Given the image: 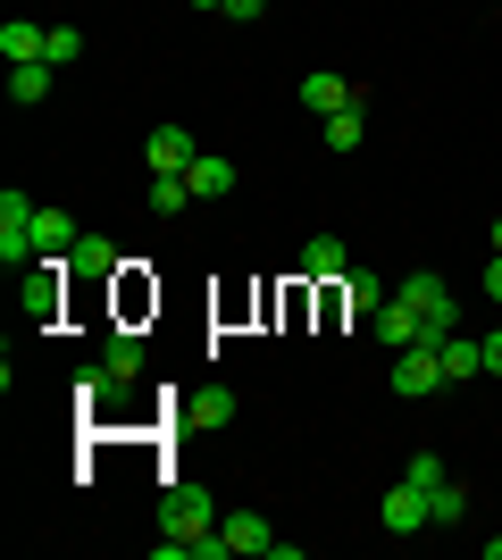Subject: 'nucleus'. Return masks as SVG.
Masks as SVG:
<instances>
[{"instance_id":"nucleus-15","label":"nucleus","mask_w":502,"mask_h":560,"mask_svg":"<svg viewBox=\"0 0 502 560\" xmlns=\"http://www.w3.org/2000/svg\"><path fill=\"white\" fill-rule=\"evenodd\" d=\"M101 369L118 376V385H135V376H143V335L109 327V343H101Z\"/></svg>"},{"instance_id":"nucleus-23","label":"nucleus","mask_w":502,"mask_h":560,"mask_svg":"<svg viewBox=\"0 0 502 560\" xmlns=\"http://www.w3.org/2000/svg\"><path fill=\"white\" fill-rule=\"evenodd\" d=\"M402 477H410V486H419V493H435V486H444V477H453V468L435 460V452H410V468H402Z\"/></svg>"},{"instance_id":"nucleus-19","label":"nucleus","mask_w":502,"mask_h":560,"mask_svg":"<svg viewBox=\"0 0 502 560\" xmlns=\"http://www.w3.org/2000/svg\"><path fill=\"white\" fill-rule=\"evenodd\" d=\"M335 293H343V310H352V318H369V310H377V302H385V284H377V277H369V268H352V277L335 284Z\"/></svg>"},{"instance_id":"nucleus-11","label":"nucleus","mask_w":502,"mask_h":560,"mask_svg":"<svg viewBox=\"0 0 502 560\" xmlns=\"http://www.w3.org/2000/svg\"><path fill=\"white\" fill-rule=\"evenodd\" d=\"M435 360H444V385L486 376V343H478V335H444V343H435Z\"/></svg>"},{"instance_id":"nucleus-28","label":"nucleus","mask_w":502,"mask_h":560,"mask_svg":"<svg viewBox=\"0 0 502 560\" xmlns=\"http://www.w3.org/2000/svg\"><path fill=\"white\" fill-rule=\"evenodd\" d=\"M486 560H502V536H486Z\"/></svg>"},{"instance_id":"nucleus-22","label":"nucleus","mask_w":502,"mask_h":560,"mask_svg":"<svg viewBox=\"0 0 502 560\" xmlns=\"http://www.w3.org/2000/svg\"><path fill=\"white\" fill-rule=\"evenodd\" d=\"M84 59V34L75 25H50V43H43V68H75Z\"/></svg>"},{"instance_id":"nucleus-6","label":"nucleus","mask_w":502,"mask_h":560,"mask_svg":"<svg viewBox=\"0 0 502 560\" xmlns=\"http://www.w3.org/2000/svg\"><path fill=\"white\" fill-rule=\"evenodd\" d=\"M192 160H201V142H192L185 126H151V142H143V167H151V176H185Z\"/></svg>"},{"instance_id":"nucleus-18","label":"nucleus","mask_w":502,"mask_h":560,"mask_svg":"<svg viewBox=\"0 0 502 560\" xmlns=\"http://www.w3.org/2000/svg\"><path fill=\"white\" fill-rule=\"evenodd\" d=\"M428 511H435V527H469V486H453V477H444V486L428 493Z\"/></svg>"},{"instance_id":"nucleus-12","label":"nucleus","mask_w":502,"mask_h":560,"mask_svg":"<svg viewBox=\"0 0 502 560\" xmlns=\"http://www.w3.org/2000/svg\"><path fill=\"white\" fill-rule=\"evenodd\" d=\"M43 43H50V25H34V18H9V25H0V59H9V68H34Z\"/></svg>"},{"instance_id":"nucleus-14","label":"nucleus","mask_w":502,"mask_h":560,"mask_svg":"<svg viewBox=\"0 0 502 560\" xmlns=\"http://www.w3.org/2000/svg\"><path fill=\"white\" fill-rule=\"evenodd\" d=\"M68 268H75V277H118L126 259H118V243H109V234H75Z\"/></svg>"},{"instance_id":"nucleus-4","label":"nucleus","mask_w":502,"mask_h":560,"mask_svg":"<svg viewBox=\"0 0 502 560\" xmlns=\"http://www.w3.org/2000/svg\"><path fill=\"white\" fill-rule=\"evenodd\" d=\"M369 335H377L385 351H410V343H428V327H419V310H410L402 293H385V302L369 310Z\"/></svg>"},{"instance_id":"nucleus-10","label":"nucleus","mask_w":502,"mask_h":560,"mask_svg":"<svg viewBox=\"0 0 502 560\" xmlns=\"http://www.w3.org/2000/svg\"><path fill=\"white\" fill-rule=\"evenodd\" d=\"M68 252H75V218L34 201V259H68Z\"/></svg>"},{"instance_id":"nucleus-7","label":"nucleus","mask_w":502,"mask_h":560,"mask_svg":"<svg viewBox=\"0 0 502 560\" xmlns=\"http://www.w3.org/2000/svg\"><path fill=\"white\" fill-rule=\"evenodd\" d=\"M352 101H360V84H352V75H335V68L302 75V109H311V117H335V109H352Z\"/></svg>"},{"instance_id":"nucleus-29","label":"nucleus","mask_w":502,"mask_h":560,"mask_svg":"<svg viewBox=\"0 0 502 560\" xmlns=\"http://www.w3.org/2000/svg\"><path fill=\"white\" fill-rule=\"evenodd\" d=\"M192 9H218V18H226V0H192Z\"/></svg>"},{"instance_id":"nucleus-1","label":"nucleus","mask_w":502,"mask_h":560,"mask_svg":"<svg viewBox=\"0 0 502 560\" xmlns=\"http://www.w3.org/2000/svg\"><path fill=\"white\" fill-rule=\"evenodd\" d=\"M410 310H419V327H428V343H444V335H460V302H453V284L435 277V268H410L402 284H394Z\"/></svg>"},{"instance_id":"nucleus-21","label":"nucleus","mask_w":502,"mask_h":560,"mask_svg":"<svg viewBox=\"0 0 502 560\" xmlns=\"http://www.w3.org/2000/svg\"><path fill=\"white\" fill-rule=\"evenodd\" d=\"M176 210H192V185L185 176H151V218H176Z\"/></svg>"},{"instance_id":"nucleus-2","label":"nucleus","mask_w":502,"mask_h":560,"mask_svg":"<svg viewBox=\"0 0 502 560\" xmlns=\"http://www.w3.org/2000/svg\"><path fill=\"white\" fill-rule=\"evenodd\" d=\"M0 268H34V201L0 192Z\"/></svg>"},{"instance_id":"nucleus-24","label":"nucleus","mask_w":502,"mask_h":560,"mask_svg":"<svg viewBox=\"0 0 502 560\" xmlns=\"http://www.w3.org/2000/svg\"><path fill=\"white\" fill-rule=\"evenodd\" d=\"M486 302L502 310V252H486Z\"/></svg>"},{"instance_id":"nucleus-9","label":"nucleus","mask_w":502,"mask_h":560,"mask_svg":"<svg viewBox=\"0 0 502 560\" xmlns=\"http://www.w3.org/2000/svg\"><path fill=\"white\" fill-rule=\"evenodd\" d=\"M218 527H226V552H260V560H268L277 544H285V536H277V527L260 518V511H226Z\"/></svg>"},{"instance_id":"nucleus-25","label":"nucleus","mask_w":502,"mask_h":560,"mask_svg":"<svg viewBox=\"0 0 502 560\" xmlns=\"http://www.w3.org/2000/svg\"><path fill=\"white\" fill-rule=\"evenodd\" d=\"M226 18H235V25H252V18H268V0H226Z\"/></svg>"},{"instance_id":"nucleus-16","label":"nucleus","mask_w":502,"mask_h":560,"mask_svg":"<svg viewBox=\"0 0 502 560\" xmlns=\"http://www.w3.org/2000/svg\"><path fill=\"white\" fill-rule=\"evenodd\" d=\"M185 419L192 427H226V419H235V394H226V385H192V394H185Z\"/></svg>"},{"instance_id":"nucleus-26","label":"nucleus","mask_w":502,"mask_h":560,"mask_svg":"<svg viewBox=\"0 0 502 560\" xmlns=\"http://www.w3.org/2000/svg\"><path fill=\"white\" fill-rule=\"evenodd\" d=\"M486 376H502V327L486 335Z\"/></svg>"},{"instance_id":"nucleus-27","label":"nucleus","mask_w":502,"mask_h":560,"mask_svg":"<svg viewBox=\"0 0 502 560\" xmlns=\"http://www.w3.org/2000/svg\"><path fill=\"white\" fill-rule=\"evenodd\" d=\"M486 252H502V218H494V226H486Z\"/></svg>"},{"instance_id":"nucleus-13","label":"nucleus","mask_w":502,"mask_h":560,"mask_svg":"<svg viewBox=\"0 0 502 560\" xmlns=\"http://www.w3.org/2000/svg\"><path fill=\"white\" fill-rule=\"evenodd\" d=\"M185 185H192V201H226V192H235V160H218V151H201V160L185 167Z\"/></svg>"},{"instance_id":"nucleus-5","label":"nucleus","mask_w":502,"mask_h":560,"mask_svg":"<svg viewBox=\"0 0 502 560\" xmlns=\"http://www.w3.org/2000/svg\"><path fill=\"white\" fill-rule=\"evenodd\" d=\"M377 518H385V536H428V527H435L428 493L410 486V477H402V486H394V493H385V502H377Z\"/></svg>"},{"instance_id":"nucleus-17","label":"nucleus","mask_w":502,"mask_h":560,"mask_svg":"<svg viewBox=\"0 0 502 560\" xmlns=\"http://www.w3.org/2000/svg\"><path fill=\"white\" fill-rule=\"evenodd\" d=\"M360 135H369V126H360V101L335 109V117H318V142H327V151H360Z\"/></svg>"},{"instance_id":"nucleus-20","label":"nucleus","mask_w":502,"mask_h":560,"mask_svg":"<svg viewBox=\"0 0 502 560\" xmlns=\"http://www.w3.org/2000/svg\"><path fill=\"white\" fill-rule=\"evenodd\" d=\"M9 101H17V109L50 101V68H43V59H34V68H9Z\"/></svg>"},{"instance_id":"nucleus-8","label":"nucleus","mask_w":502,"mask_h":560,"mask_svg":"<svg viewBox=\"0 0 502 560\" xmlns=\"http://www.w3.org/2000/svg\"><path fill=\"white\" fill-rule=\"evenodd\" d=\"M302 277L311 284H343L352 277V252H343L335 234H311V243H302Z\"/></svg>"},{"instance_id":"nucleus-3","label":"nucleus","mask_w":502,"mask_h":560,"mask_svg":"<svg viewBox=\"0 0 502 560\" xmlns=\"http://www.w3.org/2000/svg\"><path fill=\"white\" fill-rule=\"evenodd\" d=\"M394 394L419 401V394H444V360H435V343H410L394 351Z\"/></svg>"}]
</instances>
